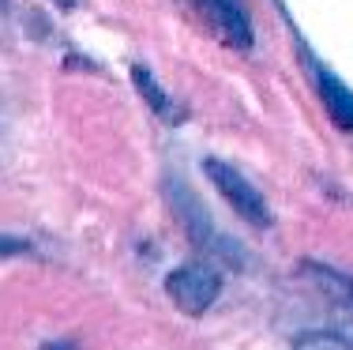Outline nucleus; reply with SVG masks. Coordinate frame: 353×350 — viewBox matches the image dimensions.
I'll use <instances>...</instances> for the list:
<instances>
[{
	"label": "nucleus",
	"instance_id": "8",
	"mask_svg": "<svg viewBox=\"0 0 353 350\" xmlns=\"http://www.w3.org/2000/svg\"><path fill=\"white\" fill-rule=\"evenodd\" d=\"M27 253H30V241L0 233V260H12V256H27Z\"/></svg>",
	"mask_w": 353,
	"mask_h": 350
},
{
	"label": "nucleus",
	"instance_id": "6",
	"mask_svg": "<svg viewBox=\"0 0 353 350\" xmlns=\"http://www.w3.org/2000/svg\"><path fill=\"white\" fill-rule=\"evenodd\" d=\"M132 83H136V90H139L143 98H147V106H150V110H154L158 117H162V121L176 124V121L184 117L181 110H176V102H173V98L162 90V83L154 79V72H150V68H143V64H136V68H132Z\"/></svg>",
	"mask_w": 353,
	"mask_h": 350
},
{
	"label": "nucleus",
	"instance_id": "10",
	"mask_svg": "<svg viewBox=\"0 0 353 350\" xmlns=\"http://www.w3.org/2000/svg\"><path fill=\"white\" fill-rule=\"evenodd\" d=\"M0 12H8V0H0Z\"/></svg>",
	"mask_w": 353,
	"mask_h": 350
},
{
	"label": "nucleus",
	"instance_id": "3",
	"mask_svg": "<svg viewBox=\"0 0 353 350\" xmlns=\"http://www.w3.org/2000/svg\"><path fill=\"white\" fill-rule=\"evenodd\" d=\"M188 4L222 46L237 49V53H248L252 49V38L256 35H252V19L241 0H188Z\"/></svg>",
	"mask_w": 353,
	"mask_h": 350
},
{
	"label": "nucleus",
	"instance_id": "4",
	"mask_svg": "<svg viewBox=\"0 0 353 350\" xmlns=\"http://www.w3.org/2000/svg\"><path fill=\"white\" fill-rule=\"evenodd\" d=\"M312 79H316L319 98H323L327 117H331L342 132H353V90L334 76L331 68H323V64H316V61H312Z\"/></svg>",
	"mask_w": 353,
	"mask_h": 350
},
{
	"label": "nucleus",
	"instance_id": "1",
	"mask_svg": "<svg viewBox=\"0 0 353 350\" xmlns=\"http://www.w3.org/2000/svg\"><path fill=\"white\" fill-rule=\"evenodd\" d=\"M203 173H207V181L214 185V193L222 196L233 211H237L241 222H248L252 230H267V226H271V207H267L263 193L252 185L237 166L222 162V158H207Z\"/></svg>",
	"mask_w": 353,
	"mask_h": 350
},
{
	"label": "nucleus",
	"instance_id": "9",
	"mask_svg": "<svg viewBox=\"0 0 353 350\" xmlns=\"http://www.w3.org/2000/svg\"><path fill=\"white\" fill-rule=\"evenodd\" d=\"M53 4H61V8H72V4H75V0H53Z\"/></svg>",
	"mask_w": 353,
	"mask_h": 350
},
{
	"label": "nucleus",
	"instance_id": "2",
	"mask_svg": "<svg viewBox=\"0 0 353 350\" xmlns=\"http://www.w3.org/2000/svg\"><path fill=\"white\" fill-rule=\"evenodd\" d=\"M165 294L181 313L203 316L222 294V275L211 264H181L165 275Z\"/></svg>",
	"mask_w": 353,
	"mask_h": 350
},
{
	"label": "nucleus",
	"instance_id": "7",
	"mask_svg": "<svg viewBox=\"0 0 353 350\" xmlns=\"http://www.w3.org/2000/svg\"><path fill=\"white\" fill-rule=\"evenodd\" d=\"M293 350H353V339L342 331H305L293 339Z\"/></svg>",
	"mask_w": 353,
	"mask_h": 350
},
{
	"label": "nucleus",
	"instance_id": "5",
	"mask_svg": "<svg viewBox=\"0 0 353 350\" xmlns=\"http://www.w3.org/2000/svg\"><path fill=\"white\" fill-rule=\"evenodd\" d=\"M301 271L312 279V286L334 305V309L353 316V275L339 271V268H323V264H305Z\"/></svg>",
	"mask_w": 353,
	"mask_h": 350
}]
</instances>
